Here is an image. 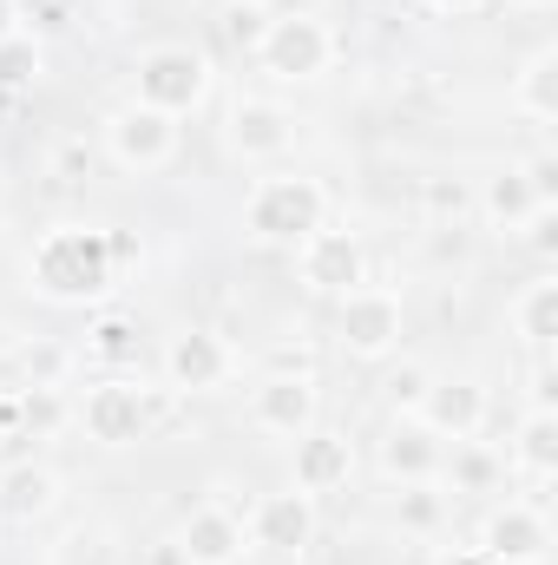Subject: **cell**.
Returning <instances> with one entry per match:
<instances>
[{
	"label": "cell",
	"mask_w": 558,
	"mask_h": 565,
	"mask_svg": "<svg viewBox=\"0 0 558 565\" xmlns=\"http://www.w3.org/2000/svg\"><path fill=\"white\" fill-rule=\"evenodd\" d=\"M139 244L119 237V231H99V224H60L33 244V264L26 277L46 302H99L112 282H119V264L132 257Z\"/></svg>",
	"instance_id": "obj_1"
},
{
	"label": "cell",
	"mask_w": 558,
	"mask_h": 565,
	"mask_svg": "<svg viewBox=\"0 0 558 565\" xmlns=\"http://www.w3.org/2000/svg\"><path fill=\"white\" fill-rule=\"evenodd\" d=\"M329 217V191L302 171H277V178H257L250 198H244V231L257 244H302L309 231H322Z\"/></svg>",
	"instance_id": "obj_2"
},
{
	"label": "cell",
	"mask_w": 558,
	"mask_h": 565,
	"mask_svg": "<svg viewBox=\"0 0 558 565\" xmlns=\"http://www.w3.org/2000/svg\"><path fill=\"white\" fill-rule=\"evenodd\" d=\"M132 86H139V106L164 113V119H184L211 99V60L197 46H151L132 66Z\"/></svg>",
	"instance_id": "obj_3"
},
{
	"label": "cell",
	"mask_w": 558,
	"mask_h": 565,
	"mask_svg": "<svg viewBox=\"0 0 558 565\" xmlns=\"http://www.w3.org/2000/svg\"><path fill=\"white\" fill-rule=\"evenodd\" d=\"M335 342L362 362L395 355L401 349V296L375 289V282H355L348 296H335Z\"/></svg>",
	"instance_id": "obj_4"
},
{
	"label": "cell",
	"mask_w": 558,
	"mask_h": 565,
	"mask_svg": "<svg viewBox=\"0 0 558 565\" xmlns=\"http://www.w3.org/2000/svg\"><path fill=\"white\" fill-rule=\"evenodd\" d=\"M257 60H264V73H270V79H289V86L322 79V73H329V60H335V33H329L315 13H282V20L264 26Z\"/></svg>",
	"instance_id": "obj_5"
},
{
	"label": "cell",
	"mask_w": 558,
	"mask_h": 565,
	"mask_svg": "<svg viewBox=\"0 0 558 565\" xmlns=\"http://www.w3.org/2000/svg\"><path fill=\"white\" fill-rule=\"evenodd\" d=\"M106 158L119 164V171H164L171 158H178V119H164V113H151V106H119L112 119H106Z\"/></svg>",
	"instance_id": "obj_6"
},
{
	"label": "cell",
	"mask_w": 558,
	"mask_h": 565,
	"mask_svg": "<svg viewBox=\"0 0 558 565\" xmlns=\"http://www.w3.org/2000/svg\"><path fill=\"white\" fill-rule=\"evenodd\" d=\"M79 427L99 447H132V440H144V427H151V395H144L139 382H126V375H106V382L86 388Z\"/></svg>",
	"instance_id": "obj_7"
},
{
	"label": "cell",
	"mask_w": 558,
	"mask_h": 565,
	"mask_svg": "<svg viewBox=\"0 0 558 565\" xmlns=\"http://www.w3.org/2000/svg\"><path fill=\"white\" fill-rule=\"evenodd\" d=\"M224 145L244 158V164H270L296 145V113L277 99H257V93H237L224 106Z\"/></svg>",
	"instance_id": "obj_8"
},
{
	"label": "cell",
	"mask_w": 558,
	"mask_h": 565,
	"mask_svg": "<svg viewBox=\"0 0 558 565\" xmlns=\"http://www.w3.org/2000/svg\"><path fill=\"white\" fill-rule=\"evenodd\" d=\"M237 375V349L217 335V329H178L164 342V382L178 395H211Z\"/></svg>",
	"instance_id": "obj_9"
},
{
	"label": "cell",
	"mask_w": 558,
	"mask_h": 565,
	"mask_svg": "<svg viewBox=\"0 0 558 565\" xmlns=\"http://www.w3.org/2000/svg\"><path fill=\"white\" fill-rule=\"evenodd\" d=\"M296 270H302V289L315 296H348L355 282H368V257H362V237L355 231H309L296 244Z\"/></svg>",
	"instance_id": "obj_10"
},
{
	"label": "cell",
	"mask_w": 558,
	"mask_h": 565,
	"mask_svg": "<svg viewBox=\"0 0 558 565\" xmlns=\"http://www.w3.org/2000/svg\"><path fill=\"white\" fill-rule=\"evenodd\" d=\"M546 553H552V526H546L539 507L506 500V507L486 513V526H480V559H493V565H546Z\"/></svg>",
	"instance_id": "obj_11"
},
{
	"label": "cell",
	"mask_w": 558,
	"mask_h": 565,
	"mask_svg": "<svg viewBox=\"0 0 558 565\" xmlns=\"http://www.w3.org/2000/svg\"><path fill=\"white\" fill-rule=\"evenodd\" d=\"M315 408H322V395H315V382L296 375V369L264 375V382L250 388V422L264 427V434H277V440H302V434L315 427Z\"/></svg>",
	"instance_id": "obj_12"
},
{
	"label": "cell",
	"mask_w": 558,
	"mask_h": 565,
	"mask_svg": "<svg viewBox=\"0 0 558 565\" xmlns=\"http://www.w3.org/2000/svg\"><path fill=\"white\" fill-rule=\"evenodd\" d=\"M486 388L473 382V375H447V382H427V395H420L415 422L427 434H440V440H480V427H486Z\"/></svg>",
	"instance_id": "obj_13"
},
{
	"label": "cell",
	"mask_w": 558,
	"mask_h": 565,
	"mask_svg": "<svg viewBox=\"0 0 558 565\" xmlns=\"http://www.w3.org/2000/svg\"><path fill=\"white\" fill-rule=\"evenodd\" d=\"M315 540V493H302V487H282V493H264L257 507H250V546H264V553H302Z\"/></svg>",
	"instance_id": "obj_14"
},
{
	"label": "cell",
	"mask_w": 558,
	"mask_h": 565,
	"mask_svg": "<svg viewBox=\"0 0 558 565\" xmlns=\"http://www.w3.org/2000/svg\"><path fill=\"white\" fill-rule=\"evenodd\" d=\"M171 546L184 553V565H237L244 559V520L224 500H204V507L184 513V526H178Z\"/></svg>",
	"instance_id": "obj_15"
},
{
	"label": "cell",
	"mask_w": 558,
	"mask_h": 565,
	"mask_svg": "<svg viewBox=\"0 0 558 565\" xmlns=\"http://www.w3.org/2000/svg\"><path fill=\"white\" fill-rule=\"evenodd\" d=\"M348 473H355L348 434L309 427V434L296 440V480H289V487H302V493H335V487H348Z\"/></svg>",
	"instance_id": "obj_16"
},
{
	"label": "cell",
	"mask_w": 558,
	"mask_h": 565,
	"mask_svg": "<svg viewBox=\"0 0 558 565\" xmlns=\"http://www.w3.org/2000/svg\"><path fill=\"white\" fill-rule=\"evenodd\" d=\"M53 507H60V473H53V467L13 460V467L0 473V520H7V526H33V520H46Z\"/></svg>",
	"instance_id": "obj_17"
},
{
	"label": "cell",
	"mask_w": 558,
	"mask_h": 565,
	"mask_svg": "<svg viewBox=\"0 0 558 565\" xmlns=\"http://www.w3.org/2000/svg\"><path fill=\"white\" fill-rule=\"evenodd\" d=\"M440 454H447V440L440 434H427L420 422H401L388 440H382V473L388 480H440Z\"/></svg>",
	"instance_id": "obj_18"
},
{
	"label": "cell",
	"mask_w": 558,
	"mask_h": 565,
	"mask_svg": "<svg viewBox=\"0 0 558 565\" xmlns=\"http://www.w3.org/2000/svg\"><path fill=\"white\" fill-rule=\"evenodd\" d=\"M539 204H546V198L526 184V171H519V164H506V171H493V178L480 184V217H486L493 231H519Z\"/></svg>",
	"instance_id": "obj_19"
},
{
	"label": "cell",
	"mask_w": 558,
	"mask_h": 565,
	"mask_svg": "<svg viewBox=\"0 0 558 565\" xmlns=\"http://www.w3.org/2000/svg\"><path fill=\"white\" fill-rule=\"evenodd\" d=\"M513 106H519L533 126H552L558 119V46H539V53L513 73Z\"/></svg>",
	"instance_id": "obj_20"
},
{
	"label": "cell",
	"mask_w": 558,
	"mask_h": 565,
	"mask_svg": "<svg viewBox=\"0 0 558 565\" xmlns=\"http://www.w3.org/2000/svg\"><path fill=\"white\" fill-rule=\"evenodd\" d=\"M440 473L453 493H493L506 480V460L486 440H453V454H440Z\"/></svg>",
	"instance_id": "obj_21"
},
{
	"label": "cell",
	"mask_w": 558,
	"mask_h": 565,
	"mask_svg": "<svg viewBox=\"0 0 558 565\" xmlns=\"http://www.w3.org/2000/svg\"><path fill=\"white\" fill-rule=\"evenodd\" d=\"M513 322H519V335L546 355L558 335V277H533L519 289V302H513Z\"/></svg>",
	"instance_id": "obj_22"
},
{
	"label": "cell",
	"mask_w": 558,
	"mask_h": 565,
	"mask_svg": "<svg viewBox=\"0 0 558 565\" xmlns=\"http://www.w3.org/2000/svg\"><path fill=\"white\" fill-rule=\"evenodd\" d=\"M513 460H519L539 487L558 473V415L552 408H533V415L519 422V447H513Z\"/></svg>",
	"instance_id": "obj_23"
},
{
	"label": "cell",
	"mask_w": 558,
	"mask_h": 565,
	"mask_svg": "<svg viewBox=\"0 0 558 565\" xmlns=\"http://www.w3.org/2000/svg\"><path fill=\"white\" fill-rule=\"evenodd\" d=\"M40 73H46V46H40L33 33H7V40H0V93H7V99H13V93H33Z\"/></svg>",
	"instance_id": "obj_24"
},
{
	"label": "cell",
	"mask_w": 558,
	"mask_h": 565,
	"mask_svg": "<svg viewBox=\"0 0 558 565\" xmlns=\"http://www.w3.org/2000/svg\"><path fill=\"white\" fill-rule=\"evenodd\" d=\"M395 526H401V533H440V526H447V493H440L433 480H408V487L395 493Z\"/></svg>",
	"instance_id": "obj_25"
},
{
	"label": "cell",
	"mask_w": 558,
	"mask_h": 565,
	"mask_svg": "<svg viewBox=\"0 0 558 565\" xmlns=\"http://www.w3.org/2000/svg\"><path fill=\"white\" fill-rule=\"evenodd\" d=\"M86 355H99V362H139V322L132 316H99L93 329H86Z\"/></svg>",
	"instance_id": "obj_26"
},
{
	"label": "cell",
	"mask_w": 558,
	"mask_h": 565,
	"mask_svg": "<svg viewBox=\"0 0 558 565\" xmlns=\"http://www.w3.org/2000/svg\"><path fill=\"white\" fill-rule=\"evenodd\" d=\"M264 26H270L264 7H230V13H224V33H230V46H244V53L264 46Z\"/></svg>",
	"instance_id": "obj_27"
},
{
	"label": "cell",
	"mask_w": 558,
	"mask_h": 565,
	"mask_svg": "<svg viewBox=\"0 0 558 565\" xmlns=\"http://www.w3.org/2000/svg\"><path fill=\"white\" fill-rule=\"evenodd\" d=\"M427 382H433V375H427L420 362H401V369L388 375V402H395L401 415H415V408H420V395H427Z\"/></svg>",
	"instance_id": "obj_28"
},
{
	"label": "cell",
	"mask_w": 558,
	"mask_h": 565,
	"mask_svg": "<svg viewBox=\"0 0 558 565\" xmlns=\"http://www.w3.org/2000/svg\"><path fill=\"white\" fill-rule=\"evenodd\" d=\"M519 231H526V244H533L539 257H552V250H558V204H539Z\"/></svg>",
	"instance_id": "obj_29"
},
{
	"label": "cell",
	"mask_w": 558,
	"mask_h": 565,
	"mask_svg": "<svg viewBox=\"0 0 558 565\" xmlns=\"http://www.w3.org/2000/svg\"><path fill=\"white\" fill-rule=\"evenodd\" d=\"M519 171H526V184H533L546 204H558V158H552V151H539V158H533V164H519Z\"/></svg>",
	"instance_id": "obj_30"
},
{
	"label": "cell",
	"mask_w": 558,
	"mask_h": 565,
	"mask_svg": "<svg viewBox=\"0 0 558 565\" xmlns=\"http://www.w3.org/2000/svg\"><path fill=\"white\" fill-rule=\"evenodd\" d=\"M427 204H433V211H453V217H460V204H466V198H460V191H447V184H427Z\"/></svg>",
	"instance_id": "obj_31"
},
{
	"label": "cell",
	"mask_w": 558,
	"mask_h": 565,
	"mask_svg": "<svg viewBox=\"0 0 558 565\" xmlns=\"http://www.w3.org/2000/svg\"><path fill=\"white\" fill-rule=\"evenodd\" d=\"M433 13H473V7H486V0H427Z\"/></svg>",
	"instance_id": "obj_32"
},
{
	"label": "cell",
	"mask_w": 558,
	"mask_h": 565,
	"mask_svg": "<svg viewBox=\"0 0 558 565\" xmlns=\"http://www.w3.org/2000/svg\"><path fill=\"white\" fill-rule=\"evenodd\" d=\"M13 20H20V7H13V0H0V40H7V33H20Z\"/></svg>",
	"instance_id": "obj_33"
},
{
	"label": "cell",
	"mask_w": 558,
	"mask_h": 565,
	"mask_svg": "<svg viewBox=\"0 0 558 565\" xmlns=\"http://www.w3.org/2000/svg\"><path fill=\"white\" fill-rule=\"evenodd\" d=\"M506 7H526V13H539V7H552V0H506Z\"/></svg>",
	"instance_id": "obj_34"
},
{
	"label": "cell",
	"mask_w": 558,
	"mask_h": 565,
	"mask_svg": "<svg viewBox=\"0 0 558 565\" xmlns=\"http://www.w3.org/2000/svg\"><path fill=\"white\" fill-rule=\"evenodd\" d=\"M224 7H270V0H224Z\"/></svg>",
	"instance_id": "obj_35"
}]
</instances>
